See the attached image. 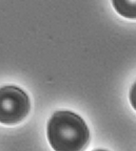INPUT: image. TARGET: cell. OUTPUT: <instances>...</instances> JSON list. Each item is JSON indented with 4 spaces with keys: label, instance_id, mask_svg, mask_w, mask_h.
<instances>
[{
    "label": "cell",
    "instance_id": "obj_1",
    "mask_svg": "<svg viewBox=\"0 0 136 151\" xmlns=\"http://www.w3.org/2000/svg\"><path fill=\"white\" fill-rule=\"evenodd\" d=\"M47 135L56 151L84 150L90 142V131L84 119L69 110L56 111L51 116Z\"/></svg>",
    "mask_w": 136,
    "mask_h": 151
},
{
    "label": "cell",
    "instance_id": "obj_2",
    "mask_svg": "<svg viewBox=\"0 0 136 151\" xmlns=\"http://www.w3.org/2000/svg\"><path fill=\"white\" fill-rule=\"evenodd\" d=\"M31 103L29 96L21 88L7 85L0 88V123L15 125L29 114Z\"/></svg>",
    "mask_w": 136,
    "mask_h": 151
},
{
    "label": "cell",
    "instance_id": "obj_3",
    "mask_svg": "<svg viewBox=\"0 0 136 151\" xmlns=\"http://www.w3.org/2000/svg\"><path fill=\"white\" fill-rule=\"evenodd\" d=\"M112 4L120 16L128 19H135V0H112Z\"/></svg>",
    "mask_w": 136,
    "mask_h": 151
}]
</instances>
